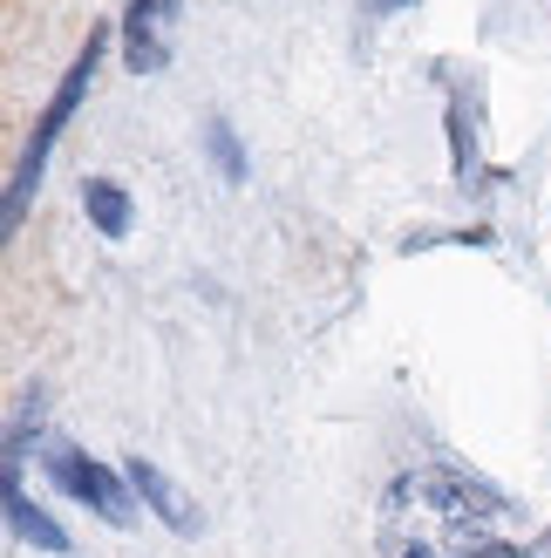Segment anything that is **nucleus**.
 Returning a JSON list of instances; mask_svg holds the SVG:
<instances>
[{"label": "nucleus", "instance_id": "nucleus-5", "mask_svg": "<svg viewBox=\"0 0 551 558\" xmlns=\"http://www.w3.org/2000/svg\"><path fill=\"white\" fill-rule=\"evenodd\" d=\"M130 490L144 497V505H150L163 524H171V532H184V538L198 532V505H191V497H184L171 477H163V470H157L150 457H130Z\"/></svg>", "mask_w": 551, "mask_h": 558}, {"label": "nucleus", "instance_id": "nucleus-6", "mask_svg": "<svg viewBox=\"0 0 551 558\" xmlns=\"http://www.w3.org/2000/svg\"><path fill=\"white\" fill-rule=\"evenodd\" d=\"M8 524H14L27 545H41V551H69V532L21 490V457H8Z\"/></svg>", "mask_w": 551, "mask_h": 558}, {"label": "nucleus", "instance_id": "nucleus-4", "mask_svg": "<svg viewBox=\"0 0 551 558\" xmlns=\"http://www.w3.org/2000/svg\"><path fill=\"white\" fill-rule=\"evenodd\" d=\"M171 21H177V0H130V35L123 54L136 75H157L171 62Z\"/></svg>", "mask_w": 551, "mask_h": 558}, {"label": "nucleus", "instance_id": "nucleus-7", "mask_svg": "<svg viewBox=\"0 0 551 558\" xmlns=\"http://www.w3.org/2000/svg\"><path fill=\"white\" fill-rule=\"evenodd\" d=\"M82 211H89V226L102 232V239H130V191L117 184V178H89L82 184Z\"/></svg>", "mask_w": 551, "mask_h": 558}, {"label": "nucleus", "instance_id": "nucleus-8", "mask_svg": "<svg viewBox=\"0 0 551 558\" xmlns=\"http://www.w3.org/2000/svg\"><path fill=\"white\" fill-rule=\"evenodd\" d=\"M205 144H211V163L225 171V184H245V150H238L232 123H211V130H205Z\"/></svg>", "mask_w": 551, "mask_h": 558}, {"label": "nucleus", "instance_id": "nucleus-1", "mask_svg": "<svg viewBox=\"0 0 551 558\" xmlns=\"http://www.w3.org/2000/svg\"><path fill=\"white\" fill-rule=\"evenodd\" d=\"M490 545V511L456 477H402L389 497V551L395 558H477Z\"/></svg>", "mask_w": 551, "mask_h": 558}, {"label": "nucleus", "instance_id": "nucleus-3", "mask_svg": "<svg viewBox=\"0 0 551 558\" xmlns=\"http://www.w3.org/2000/svg\"><path fill=\"white\" fill-rule=\"evenodd\" d=\"M48 477L62 484V497H75V505H89L96 518L109 524H130V490L117 470H102L96 457H82V450H54L48 457Z\"/></svg>", "mask_w": 551, "mask_h": 558}, {"label": "nucleus", "instance_id": "nucleus-9", "mask_svg": "<svg viewBox=\"0 0 551 558\" xmlns=\"http://www.w3.org/2000/svg\"><path fill=\"white\" fill-rule=\"evenodd\" d=\"M389 8H408V0H375V14H389Z\"/></svg>", "mask_w": 551, "mask_h": 558}, {"label": "nucleus", "instance_id": "nucleus-2", "mask_svg": "<svg viewBox=\"0 0 551 558\" xmlns=\"http://www.w3.org/2000/svg\"><path fill=\"white\" fill-rule=\"evenodd\" d=\"M96 62H102V35H89V41L75 48L69 75L54 82L48 109L35 117V130H27V150H21L14 178H8V218H0V226H8V232H21V218H27V198H35V184H41V171H48V150H54V136L69 130V117L82 109V96H89V82H96Z\"/></svg>", "mask_w": 551, "mask_h": 558}]
</instances>
